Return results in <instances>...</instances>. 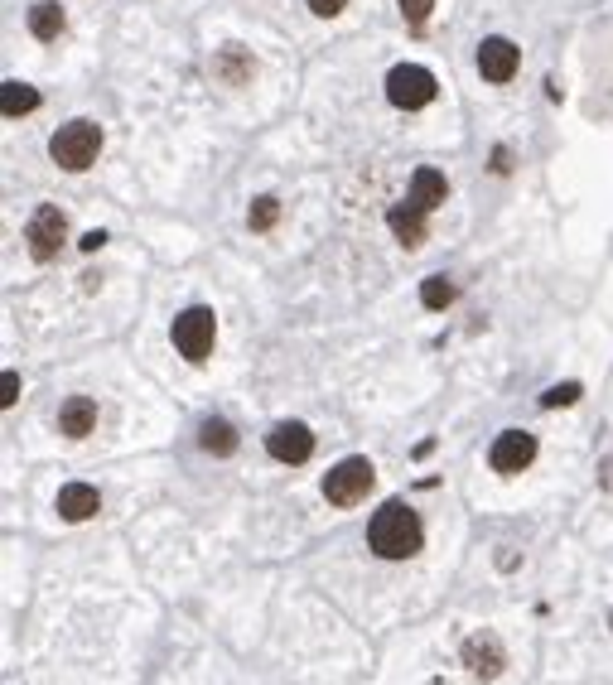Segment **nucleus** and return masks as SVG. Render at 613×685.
Returning a JSON list of instances; mask_svg holds the SVG:
<instances>
[{"label": "nucleus", "instance_id": "11", "mask_svg": "<svg viewBox=\"0 0 613 685\" xmlns=\"http://www.w3.org/2000/svg\"><path fill=\"white\" fill-rule=\"evenodd\" d=\"M425 218H430L425 208H416L411 198H401V203H396V208H391V213H387V222H391V237H396L401 247H411V251H416L420 242L430 237V227H425Z\"/></svg>", "mask_w": 613, "mask_h": 685}, {"label": "nucleus", "instance_id": "6", "mask_svg": "<svg viewBox=\"0 0 613 685\" xmlns=\"http://www.w3.org/2000/svg\"><path fill=\"white\" fill-rule=\"evenodd\" d=\"M25 237H29V256H34V261H54L58 247H63V237H68V218L58 213L54 203H44V208L29 218Z\"/></svg>", "mask_w": 613, "mask_h": 685}, {"label": "nucleus", "instance_id": "3", "mask_svg": "<svg viewBox=\"0 0 613 685\" xmlns=\"http://www.w3.org/2000/svg\"><path fill=\"white\" fill-rule=\"evenodd\" d=\"M174 348L189 357V362H208L213 357V343H218V319H213V309L208 304H189L184 314H174Z\"/></svg>", "mask_w": 613, "mask_h": 685}, {"label": "nucleus", "instance_id": "7", "mask_svg": "<svg viewBox=\"0 0 613 685\" xmlns=\"http://www.w3.org/2000/svg\"><path fill=\"white\" fill-rule=\"evenodd\" d=\"M517 68H522V49L512 44V39H502V34H493V39H483L478 44V73H483V83H512L517 78Z\"/></svg>", "mask_w": 613, "mask_h": 685}, {"label": "nucleus", "instance_id": "22", "mask_svg": "<svg viewBox=\"0 0 613 685\" xmlns=\"http://www.w3.org/2000/svg\"><path fill=\"white\" fill-rule=\"evenodd\" d=\"M396 5H401V15H406V25H425V20H430V5H435V0H396Z\"/></svg>", "mask_w": 613, "mask_h": 685}, {"label": "nucleus", "instance_id": "12", "mask_svg": "<svg viewBox=\"0 0 613 685\" xmlns=\"http://www.w3.org/2000/svg\"><path fill=\"white\" fill-rule=\"evenodd\" d=\"M58 430L68 439H87L97 430V401H92V396H68V401L58 406Z\"/></svg>", "mask_w": 613, "mask_h": 685}, {"label": "nucleus", "instance_id": "4", "mask_svg": "<svg viewBox=\"0 0 613 685\" xmlns=\"http://www.w3.org/2000/svg\"><path fill=\"white\" fill-rule=\"evenodd\" d=\"M372 483H377L372 459L353 454V459H343V464L329 468V478H324V497H329V507H358V502L372 493Z\"/></svg>", "mask_w": 613, "mask_h": 685}, {"label": "nucleus", "instance_id": "21", "mask_svg": "<svg viewBox=\"0 0 613 685\" xmlns=\"http://www.w3.org/2000/svg\"><path fill=\"white\" fill-rule=\"evenodd\" d=\"M575 401H580V382L551 386V391L541 396V406H546V411H556V406H575Z\"/></svg>", "mask_w": 613, "mask_h": 685}, {"label": "nucleus", "instance_id": "23", "mask_svg": "<svg viewBox=\"0 0 613 685\" xmlns=\"http://www.w3.org/2000/svg\"><path fill=\"white\" fill-rule=\"evenodd\" d=\"M305 5L319 15V20H334V15H343V5H348V0H305Z\"/></svg>", "mask_w": 613, "mask_h": 685}, {"label": "nucleus", "instance_id": "13", "mask_svg": "<svg viewBox=\"0 0 613 685\" xmlns=\"http://www.w3.org/2000/svg\"><path fill=\"white\" fill-rule=\"evenodd\" d=\"M416 208H425V213H435L440 203L449 198V179L440 174V169H430V165H420L416 174H411V193H406Z\"/></svg>", "mask_w": 613, "mask_h": 685}, {"label": "nucleus", "instance_id": "5", "mask_svg": "<svg viewBox=\"0 0 613 685\" xmlns=\"http://www.w3.org/2000/svg\"><path fill=\"white\" fill-rule=\"evenodd\" d=\"M435 92H440V83H435V73L430 68H420V63H396L387 73V102L401 111H420L435 102Z\"/></svg>", "mask_w": 613, "mask_h": 685}, {"label": "nucleus", "instance_id": "9", "mask_svg": "<svg viewBox=\"0 0 613 685\" xmlns=\"http://www.w3.org/2000/svg\"><path fill=\"white\" fill-rule=\"evenodd\" d=\"M464 671L478 676V681H498L502 666H507V652H502V642L493 632H474V637H464Z\"/></svg>", "mask_w": 613, "mask_h": 685}, {"label": "nucleus", "instance_id": "14", "mask_svg": "<svg viewBox=\"0 0 613 685\" xmlns=\"http://www.w3.org/2000/svg\"><path fill=\"white\" fill-rule=\"evenodd\" d=\"M97 507H102V493H97L92 483H68V488H58V517L63 521L97 517Z\"/></svg>", "mask_w": 613, "mask_h": 685}, {"label": "nucleus", "instance_id": "24", "mask_svg": "<svg viewBox=\"0 0 613 685\" xmlns=\"http://www.w3.org/2000/svg\"><path fill=\"white\" fill-rule=\"evenodd\" d=\"M0 386H5V391H0V406H15V401H20V377H15V372H5V377H0Z\"/></svg>", "mask_w": 613, "mask_h": 685}, {"label": "nucleus", "instance_id": "20", "mask_svg": "<svg viewBox=\"0 0 613 685\" xmlns=\"http://www.w3.org/2000/svg\"><path fill=\"white\" fill-rule=\"evenodd\" d=\"M213 68L223 73L227 83H242V78H247V73H251V58H247V54H237V49H227V54L218 58Z\"/></svg>", "mask_w": 613, "mask_h": 685}, {"label": "nucleus", "instance_id": "1", "mask_svg": "<svg viewBox=\"0 0 613 685\" xmlns=\"http://www.w3.org/2000/svg\"><path fill=\"white\" fill-rule=\"evenodd\" d=\"M367 546L377 550L382 560H411L420 550V517L406 502H387L377 507V517L367 526Z\"/></svg>", "mask_w": 613, "mask_h": 685}, {"label": "nucleus", "instance_id": "17", "mask_svg": "<svg viewBox=\"0 0 613 685\" xmlns=\"http://www.w3.org/2000/svg\"><path fill=\"white\" fill-rule=\"evenodd\" d=\"M198 444H203L208 454L227 459V454L237 449V430H232L227 420H218V415H213V420H203V430H198Z\"/></svg>", "mask_w": 613, "mask_h": 685}, {"label": "nucleus", "instance_id": "10", "mask_svg": "<svg viewBox=\"0 0 613 685\" xmlns=\"http://www.w3.org/2000/svg\"><path fill=\"white\" fill-rule=\"evenodd\" d=\"M266 454L276 459V464H305L309 454H314V430L309 425H300V420H285V425H276L271 435H266Z\"/></svg>", "mask_w": 613, "mask_h": 685}, {"label": "nucleus", "instance_id": "25", "mask_svg": "<svg viewBox=\"0 0 613 685\" xmlns=\"http://www.w3.org/2000/svg\"><path fill=\"white\" fill-rule=\"evenodd\" d=\"M102 242H107V232H87V237H83V251H97Z\"/></svg>", "mask_w": 613, "mask_h": 685}, {"label": "nucleus", "instance_id": "19", "mask_svg": "<svg viewBox=\"0 0 613 685\" xmlns=\"http://www.w3.org/2000/svg\"><path fill=\"white\" fill-rule=\"evenodd\" d=\"M276 218H280V203L266 193V198H256L251 203V213H247V222H251V232H271L276 227Z\"/></svg>", "mask_w": 613, "mask_h": 685}, {"label": "nucleus", "instance_id": "16", "mask_svg": "<svg viewBox=\"0 0 613 685\" xmlns=\"http://www.w3.org/2000/svg\"><path fill=\"white\" fill-rule=\"evenodd\" d=\"M34 107H39V92H34L29 83H15V78H10V83H0V111H5L10 121L29 116Z\"/></svg>", "mask_w": 613, "mask_h": 685}, {"label": "nucleus", "instance_id": "8", "mask_svg": "<svg viewBox=\"0 0 613 685\" xmlns=\"http://www.w3.org/2000/svg\"><path fill=\"white\" fill-rule=\"evenodd\" d=\"M531 459H536V439H531L527 430H502V435L493 439V449H488V464H493V473H502V478L531 468Z\"/></svg>", "mask_w": 613, "mask_h": 685}, {"label": "nucleus", "instance_id": "2", "mask_svg": "<svg viewBox=\"0 0 613 685\" xmlns=\"http://www.w3.org/2000/svg\"><path fill=\"white\" fill-rule=\"evenodd\" d=\"M49 155H54L58 169L83 174V169H92L97 155H102V126H97V121H68V126H58L54 140H49Z\"/></svg>", "mask_w": 613, "mask_h": 685}, {"label": "nucleus", "instance_id": "15", "mask_svg": "<svg viewBox=\"0 0 613 685\" xmlns=\"http://www.w3.org/2000/svg\"><path fill=\"white\" fill-rule=\"evenodd\" d=\"M29 34H34V39H58V34H63V5L34 0V5H29Z\"/></svg>", "mask_w": 613, "mask_h": 685}, {"label": "nucleus", "instance_id": "18", "mask_svg": "<svg viewBox=\"0 0 613 685\" xmlns=\"http://www.w3.org/2000/svg\"><path fill=\"white\" fill-rule=\"evenodd\" d=\"M420 304H425V309H449V304H454V285H449L445 275H425Z\"/></svg>", "mask_w": 613, "mask_h": 685}]
</instances>
